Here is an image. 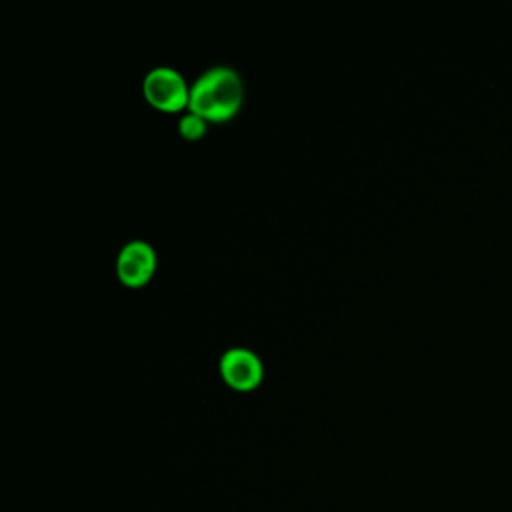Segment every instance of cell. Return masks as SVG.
Segmentation results:
<instances>
[{"label": "cell", "instance_id": "obj_5", "mask_svg": "<svg viewBox=\"0 0 512 512\" xmlns=\"http://www.w3.org/2000/svg\"><path fill=\"white\" fill-rule=\"evenodd\" d=\"M206 128H208V122L194 114V112H186L180 120H178V132L182 138L186 140H200L204 134H206Z\"/></svg>", "mask_w": 512, "mask_h": 512}, {"label": "cell", "instance_id": "obj_3", "mask_svg": "<svg viewBox=\"0 0 512 512\" xmlns=\"http://www.w3.org/2000/svg\"><path fill=\"white\" fill-rule=\"evenodd\" d=\"M218 370L224 384L236 392H252L260 386L264 378V366L260 356L254 350L242 346L224 350L218 362Z\"/></svg>", "mask_w": 512, "mask_h": 512}, {"label": "cell", "instance_id": "obj_4", "mask_svg": "<svg viewBox=\"0 0 512 512\" xmlns=\"http://www.w3.org/2000/svg\"><path fill=\"white\" fill-rule=\"evenodd\" d=\"M156 252L144 240H130L116 258V276L126 288H142L156 272Z\"/></svg>", "mask_w": 512, "mask_h": 512}, {"label": "cell", "instance_id": "obj_1", "mask_svg": "<svg viewBox=\"0 0 512 512\" xmlns=\"http://www.w3.org/2000/svg\"><path fill=\"white\" fill-rule=\"evenodd\" d=\"M242 100L244 86L240 74L230 66L218 64L192 82L186 112H194L206 122H228L240 112Z\"/></svg>", "mask_w": 512, "mask_h": 512}, {"label": "cell", "instance_id": "obj_2", "mask_svg": "<svg viewBox=\"0 0 512 512\" xmlns=\"http://www.w3.org/2000/svg\"><path fill=\"white\" fill-rule=\"evenodd\" d=\"M142 92L146 102L158 112L176 114V112L188 110L190 86L184 80V76L170 66L152 68L144 76Z\"/></svg>", "mask_w": 512, "mask_h": 512}]
</instances>
